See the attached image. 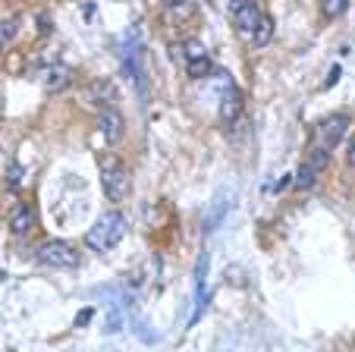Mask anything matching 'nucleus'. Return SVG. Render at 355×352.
I'll return each mask as SVG.
<instances>
[{
	"label": "nucleus",
	"instance_id": "f257e3e1",
	"mask_svg": "<svg viewBox=\"0 0 355 352\" xmlns=\"http://www.w3.org/2000/svg\"><path fill=\"white\" fill-rule=\"evenodd\" d=\"M126 236V217L120 211H107L94 220V226L85 233V246L92 252H110L120 246V240Z\"/></svg>",
	"mask_w": 355,
	"mask_h": 352
},
{
	"label": "nucleus",
	"instance_id": "f03ea898",
	"mask_svg": "<svg viewBox=\"0 0 355 352\" xmlns=\"http://www.w3.org/2000/svg\"><path fill=\"white\" fill-rule=\"evenodd\" d=\"M101 189L110 201H123L129 195V170L120 158L101 160Z\"/></svg>",
	"mask_w": 355,
	"mask_h": 352
},
{
	"label": "nucleus",
	"instance_id": "7ed1b4c3",
	"mask_svg": "<svg viewBox=\"0 0 355 352\" xmlns=\"http://www.w3.org/2000/svg\"><path fill=\"white\" fill-rule=\"evenodd\" d=\"M35 258L44 267H76L79 265V252H76V246L67 240H51V242H44V246H38Z\"/></svg>",
	"mask_w": 355,
	"mask_h": 352
},
{
	"label": "nucleus",
	"instance_id": "20e7f679",
	"mask_svg": "<svg viewBox=\"0 0 355 352\" xmlns=\"http://www.w3.org/2000/svg\"><path fill=\"white\" fill-rule=\"evenodd\" d=\"M327 164H330V151H327V148H321V145H315L309 151V158L302 160L299 173H295V186H299V189H311L318 183V176L327 170Z\"/></svg>",
	"mask_w": 355,
	"mask_h": 352
},
{
	"label": "nucleus",
	"instance_id": "39448f33",
	"mask_svg": "<svg viewBox=\"0 0 355 352\" xmlns=\"http://www.w3.org/2000/svg\"><path fill=\"white\" fill-rule=\"evenodd\" d=\"M349 133V117L346 113H334V117H327V120L318 126V133H315V139H318V145L321 148H336L343 142V135Z\"/></svg>",
	"mask_w": 355,
	"mask_h": 352
},
{
	"label": "nucleus",
	"instance_id": "423d86ee",
	"mask_svg": "<svg viewBox=\"0 0 355 352\" xmlns=\"http://www.w3.org/2000/svg\"><path fill=\"white\" fill-rule=\"evenodd\" d=\"M261 10L252 3V0H236L233 3V22L236 28H239V35H245V38H252L258 28V22H261Z\"/></svg>",
	"mask_w": 355,
	"mask_h": 352
},
{
	"label": "nucleus",
	"instance_id": "0eeeda50",
	"mask_svg": "<svg viewBox=\"0 0 355 352\" xmlns=\"http://www.w3.org/2000/svg\"><path fill=\"white\" fill-rule=\"evenodd\" d=\"M98 129H101V135H104V142L116 145V142L123 139V133H126L120 110H114V107H107V110H101V117H98Z\"/></svg>",
	"mask_w": 355,
	"mask_h": 352
},
{
	"label": "nucleus",
	"instance_id": "6e6552de",
	"mask_svg": "<svg viewBox=\"0 0 355 352\" xmlns=\"http://www.w3.org/2000/svg\"><path fill=\"white\" fill-rule=\"evenodd\" d=\"M239 113H242V92L236 85H230L227 92L220 94V120L230 126V123L239 120Z\"/></svg>",
	"mask_w": 355,
	"mask_h": 352
},
{
	"label": "nucleus",
	"instance_id": "1a4fd4ad",
	"mask_svg": "<svg viewBox=\"0 0 355 352\" xmlns=\"http://www.w3.org/2000/svg\"><path fill=\"white\" fill-rule=\"evenodd\" d=\"M10 230H13V236H28V233L35 230V208L32 205H19L13 214V220H10Z\"/></svg>",
	"mask_w": 355,
	"mask_h": 352
},
{
	"label": "nucleus",
	"instance_id": "9d476101",
	"mask_svg": "<svg viewBox=\"0 0 355 352\" xmlns=\"http://www.w3.org/2000/svg\"><path fill=\"white\" fill-rule=\"evenodd\" d=\"M69 79H73V73H69V67H51L44 73V88L51 94H57V92H63V88L69 85Z\"/></svg>",
	"mask_w": 355,
	"mask_h": 352
},
{
	"label": "nucleus",
	"instance_id": "9b49d317",
	"mask_svg": "<svg viewBox=\"0 0 355 352\" xmlns=\"http://www.w3.org/2000/svg\"><path fill=\"white\" fill-rule=\"evenodd\" d=\"M88 101H94V104H104V107H110L116 101V92H114V85L110 82H92L88 85Z\"/></svg>",
	"mask_w": 355,
	"mask_h": 352
},
{
	"label": "nucleus",
	"instance_id": "f8f14e48",
	"mask_svg": "<svg viewBox=\"0 0 355 352\" xmlns=\"http://www.w3.org/2000/svg\"><path fill=\"white\" fill-rule=\"evenodd\" d=\"M230 205H233V192H227V195H217L214 199V208H211V214H208V230H214L217 224H220L223 220V214L230 211Z\"/></svg>",
	"mask_w": 355,
	"mask_h": 352
},
{
	"label": "nucleus",
	"instance_id": "ddd939ff",
	"mask_svg": "<svg viewBox=\"0 0 355 352\" xmlns=\"http://www.w3.org/2000/svg\"><path fill=\"white\" fill-rule=\"evenodd\" d=\"M270 38H274V22H270V16H261V22H258L255 35H252V44L264 47V44H270Z\"/></svg>",
	"mask_w": 355,
	"mask_h": 352
},
{
	"label": "nucleus",
	"instance_id": "4468645a",
	"mask_svg": "<svg viewBox=\"0 0 355 352\" xmlns=\"http://www.w3.org/2000/svg\"><path fill=\"white\" fill-rule=\"evenodd\" d=\"M180 51H182V57H186L189 63H192V60H205V57H208V47L201 44V41H186Z\"/></svg>",
	"mask_w": 355,
	"mask_h": 352
},
{
	"label": "nucleus",
	"instance_id": "2eb2a0df",
	"mask_svg": "<svg viewBox=\"0 0 355 352\" xmlns=\"http://www.w3.org/2000/svg\"><path fill=\"white\" fill-rule=\"evenodd\" d=\"M19 35V19H3L0 22V51Z\"/></svg>",
	"mask_w": 355,
	"mask_h": 352
},
{
	"label": "nucleus",
	"instance_id": "dca6fc26",
	"mask_svg": "<svg viewBox=\"0 0 355 352\" xmlns=\"http://www.w3.org/2000/svg\"><path fill=\"white\" fill-rule=\"evenodd\" d=\"M22 183H26V170H22V164H16V160H13V164L7 167V186L10 189H19Z\"/></svg>",
	"mask_w": 355,
	"mask_h": 352
},
{
	"label": "nucleus",
	"instance_id": "f3484780",
	"mask_svg": "<svg viewBox=\"0 0 355 352\" xmlns=\"http://www.w3.org/2000/svg\"><path fill=\"white\" fill-rule=\"evenodd\" d=\"M208 73H211V60L205 57V60H192L189 63V76L192 79H208Z\"/></svg>",
	"mask_w": 355,
	"mask_h": 352
},
{
	"label": "nucleus",
	"instance_id": "a211bd4d",
	"mask_svg": "<svg viewBox=\"0 0 355 352\" xmlns=\"http://www.w3.org/2000/svg\"><path fill=\"white\" fill-rule=\"evenodd\" d=\"M349 7V0H324V13L330 16V19H336L340 13H346Z\"/></svg>",
	"mask_w": 355,
	"mask_h": 352
},
{
	"label": "nucleus",
	"instance_id": "6ab92c4d",
	"mask_svg": "<svg viewBox=\"0 0 355 352\" xmlns=\"http://www.w3.org/2000/svg\"><path fill=\"white\" fill-rule=\"evenodd\" d=\"M92 318H94V312H92V308H82V312L76 315V327H85Z\"/></svg>",
	"mask_w": 355,
	"mask_h": 352
},
{
	"label": "nucleus",
	"instance_id": "aec40b11",
	"mask_svg": "<svg viewBox=\"0 0 355 352\" xmlns=\"http://www.w3.org/2000/svg\"><path fill=\"white\" fill-rule=\"evenodd\" d=\"M336 79H340V67H334V69H330V76H327V79H324V88H334V85H336Z\"/></svg>",
	"mask_w": 355,
	"mask_h": 352
},
{
	"label": "nucleus",
	"instance_id": "412c9836",
	"mask_svg": "<svg viewBox=\"0 0 355 352\" xmlns=\"http://www.w3.org/2000/svg\"><path fill=\"white\" fill-rule=\"evenodd\" d=\"M346 160H349V164L355 167V135H352V145H349V154H346Z\"/></svg>",
	"mask_w": 355,
	"mask_h": 352
},
{
	"label": "nucleus",
	"instance_id": "4be33fe9",
	"mask_svg": "<svg viewBox=\"0 0 355 352\" xmlns=\"http://www.w3.org/2000/svg\"><path fill=\"white\" fill-rule=\"evenodd\" d=\"M38 22H41V32H44V35H47V32H51V28H54V26H51V22H47V16H41V19H38Z\"/></svg>",
	"mask_w": 355,
	"mask_h": 352
}]
</instances>
